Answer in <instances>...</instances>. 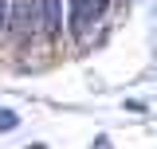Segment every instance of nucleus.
Returning <instances> with one entry per match:
<instances>
[{"label": "nucleus", "mask_w": 157, "mask_h": 149, "mask_svg": "<svg viewBox=\"0 0 157 149\" xmlns=\"http://www.w3.org/2000/svg\"><path fill=\"white\" fill-rule=\"evenodd\" d=\"M39 28H43V0H12V32L28 39Z\"/></svg>", "instance_id": "obj_1"}, {"label": "nucleus", "mask_w": 157, "mask_h": 149, "mask_svg": "<svg viewBox=\"0 0 157 149\" xmlns=\"http://www.w3.org/2000/svg\"><path fill=\"white\" fill-rule=\"evenodd\" d=\"M43 32L47 36L63 32V8H59V0H43Z\"/></svg>", "instance_id": "obj_2"}, {"label": "nucleus", "mask_w": 157, "mask_h": 149, "mask_svg": "<svg viewBox=\"0 0 157 149\" xmlns=\"http://www.w3.org/2000/svg\"><path fill=\"white\" fill-rule=\"evenodd\" d=\"M94 12H98L94 0H75V28H78V32H86V24H90Z\"/></svg>", "instance_id": "obj_3"}, {"label": "nucleus", "mask_w": 157, "mask_h": 149, "mask_svg": "<svg viewBox=\"0 0 157 149\" xmlns=\"http://www.w3.org/2000/svg\"><path fill=\"white\" fill-rule=\"evenodd\" d=\"M16 126H20L16 110H0V130H16Z\"/></svg>", "instance_id": "obj_4"}, {"label": "nucleus", "mask_w": 157, "mask_h": 149, "mask_svg": "<svg viewBox=\"0 0 157 149\" xmlns=\"http://www.w3.org/2000/svg\"><path fill=\"white\" fill-rule=\"evenodd\" d=\"M12 24V0H0V32Z\"/></svg>", "instance_id": "obj_5"}, {"label": "nucleus", "mask_w": 157, "mask_h": 149, "mask_svg": "<svg viewBox=\"0 0 157 149\" xmlns=\"http://www.w3.org/2000/svg\"><path fill=\"white\" fill-rule=\"evenodd\" d=\"M106 4H110V0H98V12H102V8H106Z\"/></svg>", "instance_id": "obj_6"}]
</instances>
